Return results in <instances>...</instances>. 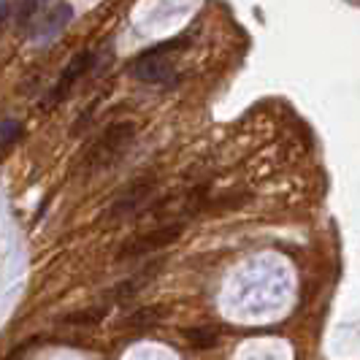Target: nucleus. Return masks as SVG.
<instances>
[{"instance_id":"obj_9","label":"nucleus","mask_w":360,"mask_h":360,"mask_svg":"<svg viewBox=\"0 0 360 360\" xmlns=\"http://www.w3.org/2000/svg\"><path fill=\"white\" fill-rule=\"evenodd\" d=\"M19 136H22V125L17 120H3L0 122V149H8L14 141H19Z\"/></svg>"},{"instance_id":"obj_4","label":"nucleus","mask_w":360,"mask_h":360,"mask_svg":"<svg viewBox=\"0 0 360 360\" xmlns=\"http://www.w3.org/2000/svg\"><path fill=\"white\" fill-rule=\"evenodd\" d=\"M181 231H184L181 222H168V225H160V228H155V231H149V233L136 236L133 241H127L125 247H122L120 257L125 260V257H141V255L158 252L162 247L174 244L181 236Z\"/></svg>"},{"instance_id":"obj_10","label":"nucleus","mask_w":360,"mask_h":360,"mask_svg":"<svg viewBox=\"0 0 360 360\" xmlns=\"http://www.w3.org/2000/svg\"><path fill=\"white\" fill-rule=\"evenodd\" d=\"M65 323L71 325H92L103 320V309H90V311H73V314H65L63 317Z\"/></svg>"},{"instance_id":"obj_3","label":"nucleus","mask_w":360,"mask_h":360,"mask_svg":"<svg viewBox=\"0 0 360 360\" xmlns=\"http://www.w3.org/2000/svg\"><path fill=\"white\" fill-rule=\"evenodd\" d=\"M92 65H95V52L84 49V52L76 54L71 63L65 65V71L60 73V79H57V84L49 90V95L41 101V108L49 111V108H54L57 103H63V101L73 92V87L87 76V71H92Z\"/></svg>"},{"instance_id":"obj_8","label":"nucleus","mask_w":360,"mask_h":360,"mask_svg":"<svg viewBox=\"0 0 360 360\" xmlns=\"http://www.w3.org/2000/svg\"><path fill=\"white\" fill-rule=\"evenodd\" d=\"M162 320V309L160 307H144L133 314H127L122 320V328H130V330H149L152 325H158Z\"/></svg>"},{"instance_id":"obj_6","label":"nucleus","mask_w":360,"mask_h":360,"mask_svg":"<svg viewBox=\"0 0 360 360\" xmlns=\"http://www.w3.org/2000/svg\"><path fill=\"white\" fill-rule=\"evenodd\" d=\"M73 17V8L68 6V3H60V6H54L52 11L44 17V22H41V27L36 30V36H57L68 22H71Z\"/></svg>"},{"instance_id":"obj_2","label":"nucleus","mask_w":360,"mask_h":360,"mask_svg":"<svg viewBox=\"0 0 360 360\" xmlns=\"http://www.w3.org/2000/svg\"><path fill=\"white\" fill-rule=\"evenodd\" d=\"M184 44H187L184 38H176V41L158 44V46L141 52L133 60V65H130V76L139 79V82H144V84H171L174 76H176L174 54Z\"/></svg>"},{"instance_id":"obj_12","label":"nucleus","mask_w":360,"mask_h":360,"mask_svg":"<svg viewBox=\"0 0 360 360\" xmlns=\"http://www.w3.org/2000/svg\"><path fill=\"white\" fill-rule=\"evenodd\" d=\"M14 6H17V0H0V30L6 27V22H8V17H11Z\"/></svg>"},{"instance_id":"obj_5","label":"nucleus","mask_w":360,"mask_h":360,"mask_svg":"<svg viewBox=\"0 0 360 360\" xmlns=\"http://www.w3.org/2000/svg\"><path fill=\"white\" fill-rule=\"evenodd\" d=\"M152 190H155V179L133 181L125 193H122L120 198L111 203V209H108V219H122V217L136 214V212L144 206L146 200H149Z\"/></svg>"},{"instance_id":"obj_11","label":"nucleus","mask_w":360,"mask_h":360,"mask_svg":"<svg viewBox=\"0 0 360 360\" xmlns=\"http://www.w3.org/2000/svg\"><path fill=\"white\" fill-rule=\"evenodd\" d=\"M46 0H22V8H19V27H27L33 19H36V14L41 11V6H44Z\"/></svg>"},{"instance_id":"obj_7","label":"nucleus","mask_w":360,"mask_h":360,"mask_svg":"<svg viewBox=\"0 0 360 360\" xmlns=\"http://www.w3.org/2000/svg\"><path fill=\"white\" fill-rule=\"evenodd\" d=\"M184 342L190 344L193 349H212L219 344V330L212 325H200V328H187L184 333Z\"/></svg>"},{"instance_id":"obj_1","label":"nucleus","mask_w":360,"mask_h":360,"mask_svg":"<svg viewBox=\"0 0 360 360\" xmlns=\"http://www.w3.org/2000/svg\"><path fill=\"white\" fill-rule=\"evenodd\" d=\"M136 141V125L133 122H114L111 127L103 130V136L90 146L87 158L82 162V171L92 176V174H101L111 165L125 158V152Z\"/></svg>"}]
</instances>
